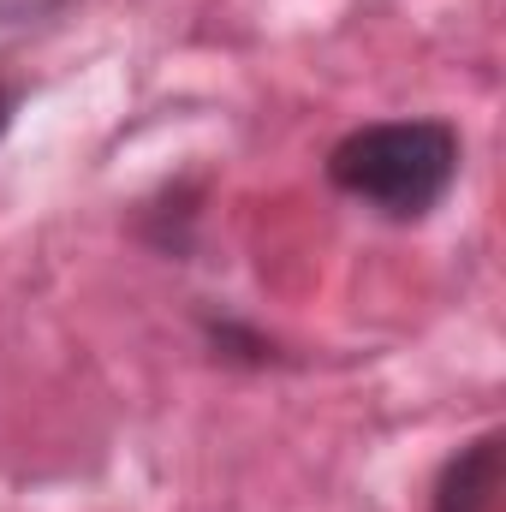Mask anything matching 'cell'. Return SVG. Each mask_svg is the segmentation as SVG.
<instances>
[{
    "instance_id": "obj_2",
    "label": "cell",
    "mask_w": 506,
    "mask_h": 512,
    "mask_svg": "<svg viewBox=\"0 0 506 512\" xmlns=\"http://www.w3.org/2000/svg\"><path fill=\"white\" fill-rule=\"evenodd\" d=\"M495 495H501V441L483 435L459 459H447L435 483V512H495Z\"/></svg>"
},
{
    "instance_id": "obj_4",
    "label": "cell",
    "mask_w": 506,
    "mask_h": 512,
    "mask_svg": "<svg viewBox=\"0 0 506 512\" xmlns=\"http://www.w3.org/2000/svg\"><path fill=\"white\" fill-rule=\"evenodd\" d=\"M12 108H18V84H12V78H0V131L12 126Z\"/></svg>"
},
{
    "instance_id": "obj_1",
    "label": "cell",
    "mask_w": 506,
    "mask_h": 512,
    "mask_svg": "<svg viewBox=\"0 0 506 512\" xmlns=\"http://www.w3.org/2000/svg\"><path fill=\"white\" fill-rule=\"evenodd\" d=\"M328 179L387 221H423L459 179V137L441 120H381L334 143Z\"/></svg>"
},
{
    "instance_id": "obj_3",
    "label": "cell",
    "mask_w": 506,
    "mask_h": 512,
    "mask_svg": "<svg viewBox=\"0 0 506 512\" xmlns=\"http://www.w3.org/2000/svg\"><path fill=\"white\" fill-rule=\"evenodd\" d=\"M60 6L66 0H0V24H30V18H48Z\"/></svg>"
}]
</instances>
